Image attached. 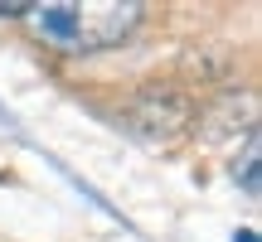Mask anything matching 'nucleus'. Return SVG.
I'll use <instances>...</instances> for the list:
<instances>
[{
	"label": "nucleus",
	"mask_w": 262,
	"mask_h": 242,
	"mask_svg": "<svg viewBox=\"0 0 262 242\" xmlns=\"http://www.w3.org/2000/svg\"><path fill=\"white\" fill-rule=\"evenodd\" d=\"M25 19L49 49L93 54V49L122 44L131 29L141 25V5L136 0H93V5H78V0H39L34 5L29 0Z\"/></svg>",
	"instance_id": "f257e3e1"
},
{
	"label": "nucleus",
	"mask_w": 262,
	"mask_h": 242,
	"mask_svg": "<svg viewBox=\"0 0 262 242\" xmlns=\"http://www.w3.org/2000/svg\"><path fill=\"white\" fill-rule=\"evenodd\" d=\"M189 121H194L189 97L170 92V87H146V92H136L122 107V126L136 140H146V146H175L189 131Z\"/></svg>",
	"instance_id": "f03ea898"
},
{
	"label": "nucleus",
	"mask_w": 262,
	"mask_h": 242,
	"mask_svg": "<svg viewBox=\"0 0 262 242\" xmlns=\"http://www.w3.org/2000/svg\"><path fill=\"white\" fill-rule=\"evenodd\" d=\"M25 10H29V0H0V15L5 19H25Z\"/></svg>",
	"instance_id": "20e7f679"
},
{
	"label": "nucleus",
	"mask_w": 262,
	"mask_h": 242,
	"mask_svg": "<svg viewBox=\"0 0 262 242\" xmlns=\"http://www.w3.org/2000/svg\"><path fill=\"white\" fill-rule=\"evenodd\" d=\"M233 179L243 184L248 199H257V131H248V146H243V160L233 165Z\"/></svg>",
	"instance_id": "7ed1b4c3"
},
{
	"label": "nucleus",
	"mask_w": 262,
	"mask_h": 242,
	"mask_svg": "<svg viewBox=\"0 0 262 242\" xmlns=\"http://www.w3.org/2000/svg\"><path fill=\"white\" fill-rule=\"evenodd\" d=\"M233 242H257V233H253V228H243V233H233Z\"/></svg>",
	"instance_id": "39448f33"
}]
</instances>
